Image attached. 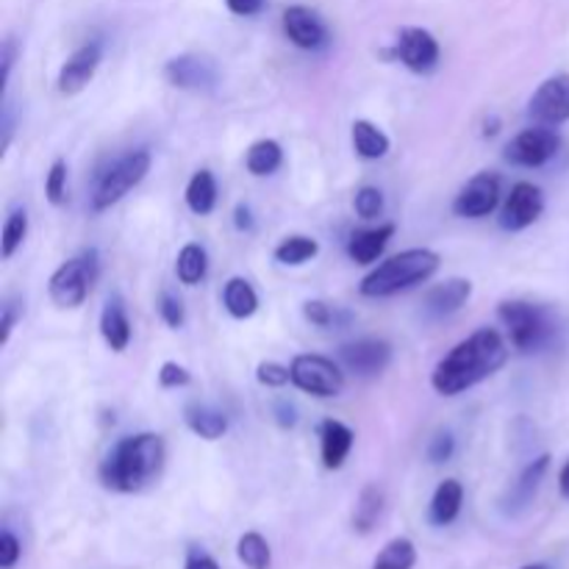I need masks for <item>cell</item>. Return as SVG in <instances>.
<instances>
[{"label": "cell", "instance_id": "cell-1", "mask_svg": "<svg viewBox=\"0 0 569 569\" xmlns=\"http://www.w3.org/2000/svg\"><path fill=\"white\" fill-rule=\"evenodd\" d=\"M509 359L506 339L495 328H478L467 339H461L431 372L433 392L445 398L467 392L481 381L492 378Z\"/></svg>", "mask_w": 569, "mask_h": 569}, {"label": "cell", "instance_id": "cell-2", "mask_svg": "<svg viewBox=\"0 0 569 569\" xmlns=\"http://www.w3.org/2000/svg\"><path fill=\"white\" fill-rule=\"evenodd\" d=\"M167 461V445L159 433H133L122 437L100 461L98 478L109 492L133 495L159 481Z\"/></svg>", "mask_w": 569, "mask_h": 569}, {"label": "cell", "instance_id": "cell-3", "mask_svg": "<svg viewBox=\"0 0 569 569\" xmlns=\"http://www.w3.org/2000/svg\"><path fill=\"white\" fill-rule=\"evenodd\" d=\"M442 256L428 248H411L403 253L392 256L383 264H378L370 276L361 281V295L365 298H392V295L406 292V289L426 283L428 278L437 276Z\"/></svg>", "mask_w": 569, "mask_h": 569}, {"label": "cell", "instance_id": "cell-4", "mask_svg": "<svg viewBox=\"0 0 569 569\" xmlns=\"http://www.w3.org/2000/svg\"><path fill=\"white\" fill-rule=\"evenodd\" d=\"M150 164H153V159L144 148L128 150L126 156L111 161L92 187V211H106L120 203L131 189H137L148 178Z\"/></svg>", "mask_w": 569, "mask_h": 569}, {"label": "cell", "instance_id": "cell-5", "mask_svg": "<svg viewBox=\"0 0 569 569\" xmlns=\"http://www.w3.org/2000/svg\"><path fill=\"white\" fill-rule=\"evenodd\" d=\"M98 276H100L98 250L94 248L81 250V253L67 259L64 264L50 276L48 281L50 300H53V306H59V309H78V306H83V300L89 298Z\"/></svg>", "mask_w": 569, "mask_h": 569}, {"label": "cell", "instance_id": "cell-6", "mask_svg": "<svg viewBox=\"0 0 569 569\" xmlns=\"http://www.w3.org/2000/svg\"><path fill=\"white\" fill-rule=\"evenodd\" d=\"M498 317L509 331L511 345L520 353H533V350L545 348L550 333H553L548 315L539 306L526 303V300H506V303H500Z\"/></svg>", "mask_w": 569, "mask_h": 569}, {"label": "cell", "instance_id": "cell-7", "mask_svg": "<svg viewBox=\"0 0 569 569\" xmlns=\"http://www.w3.org/2000/svg\"><path fill=\"white\" fill-rule=\"evenodd\" d=\"M289 370H292L295 387L306 395H315V398H339L345 389V372L326 356H295Z\"/></svg>", "mask_w": 569, "mask_h": 569}, {"label": "cell", "instance_id": "cell-8", "mask_svg": "<svg viewBox=\"0 0 569 569\" xmlns=\"http://www.w3.org/2000/svg\"><path fill=\"white\" fill-rule=\"evenodd\" d=\"M559 148V133L550 126H537L517 133V137L506 144L503 159L515 167H528V170H533V167H545L550 159H556Z\"/></svg>", "mask_w": 569, "mask_h": 569}, {"label": "cell", "instance_id": "cell-9", "mask_svg": "<svg viewBox=\"0 0 569 569\" xmlns=\"http://www.w3.org/2000/svg\"><path fill=\"white\" fill-rule=\"evenodd\" d=\"M545 192L531 181H517L511 192L506 194V203L500 209V228L503 231H526L542 217Z\"/></svg>", "mask_w": 569, "mask_h": 569}, {"label": "cell", "instance_id": "cell-10", "mask_svg": "<svg viewBox=\"0 0 569 569\" xmlns=\"http://www.w3.org/2000/svg\"><path fill=\"white\" fill-rule=\"evenodd\" d=\"M439 56H442V50H439L437 37L431 31H426V28L409 26L398 33L395 59L403 67H409L411 72H417V76H426V72L437 70Z\"/></svg>", "mask_w": 569, "mask_h": 569}, {"label": "cell", "instance_id": "cell-11", "mask_svg": "<svg viewBox=\"0 0 569 569\" xmlns=\"http://www.w3.org/2000/svg\"><path fill=\"white\" fill-rule=\"evenodd\" d=\"M500 206V178L495 172H478L453 200V211L465 220H481Z\"/></svg>", "mask_w": 569, "mask_h": 569}, {"label": "cell", "instance_id": "cell-12", "mask_svg": "<svg viewBox=\"0 0 569 569\" xmlns=\"http://www.w3.org/2000/svg\"><path fill=\"white\" fill-rule=\"evenodd\" d=\"M528 114L539 126H565L569 120V76H550L528 100Z\"/></svg>", "mask_w": 569, "mask_h": 569}, {"label": "cell", "instance_id": "cell-13", "mask_svg": "<svg viewBox=\"0 0 569 569\" xmlns=\"http://www.w3.org/2000/svg\"><path fill=\"white\" fill-rule=\"evenodd\" d=\"M164 78L170 87L189 89V92H209L220 83L214 61L198 53L172 56L164 64Z\"/></svg>", "mask_w": 569, "mask_h": 569}, {"label": "cell", "instance_id": "cell-14", "mask_svg": "<svg viewBox=\"0 0 569 569\" xmlns=\"http://www.w3.org/2000/svg\"><path fill=\"white\" fill-rule=\"evenodd\" d=\"M339 361L345 365V370L356 372L359 378H376L392 361V345L376 337L356 339V342L339 348Z\"/></svg>", "mask_w": 569, "mask_h": 569}, {"label": "cell", "instance_id": "cell-15", "mask_svg": "<svg viewBox=\"0 0 569 569\" xmlns=\"http://www.w3.org/2000/svg\"><path fill=\"white\" fill-rule=\"evenodd\" d=\"M100 61H103V42L92 39V42L81 44L78 50H72L67 56V61L61 64L59 78H56V87L61 94H78L92 83L94 72H98Z\"/></svg>", "mask_w": 569, "mask_h": 569}, {"label": "cell", "instance_id": "cell-16", "mask_svg": "<svg viewBox=\"0 0 569 569\" xmlns=\"http://www.w3.org/2000/svg\"><path fill=\"white\" fill-rule=\"evenodd\" d=\"M283 33L300 50H320L328 42V28L309 6H289L283 11Z\"/></svg>", "mask_w": 569, "mask_h": 569}, {"label": "cell", "instance_id": "cell-17", "mask_svg": "<svg viewBox=\"0 0 569 569\" xmlns=\"http://www.w3.org/2000/svg\"><path fill=\"white\" fill-rule=\"evenodd\" d=\"M472 298V281L467 278H450V281L437 283L433 289H428V295L422 298V309L428 317H450Z\"/></svg>", "mask_w": 569, "mask_h": 569}, {"label": "cell", "instance_id": "cell-18", "mask_svg": "<svg viewBox=\"0 0 569 569\" xmlns=\"http://www.w3.org/2000/svg\"><path fill=\"white\" fill-rule=\"evenodd\" d=\"M395 222H381L378 228H365V231H353L348 239V256L356 264H376L387 244L395 237Z\"/></svg>", "mask_w": 569, "mask_h": 569}, {"label": "cell", "instance_id": "cell-19", "mask_svg": "<svg viewBox=\"0 0 569 569\" xmlns=\"http://www.w3.org/2000/svg\"><path fill=\"white\" fill-rule=\"evenodd\" d=\"M356 433L345 422L326 420L320 426V456L326 470H339L353 450Z\"/></svg>", "mask_w": 569, "mask_h": 569}, {"label": "cell", "instance_id": "cell-20", "mask_svg": "<svg viewBox=\"0 0 569 569\" xmlns=\"http://www.w3.org/2000/svg\"><path fill=\"white\" fill-rule=\"evenodd\" d=\"M100 337L114 353H122L131 345V320L120 295H111L100 311Z\"/></svg>", "mask_w": 569, "mask_h": 569}, {"label": "cell", "instance_id": "cell-21", "mask_svg": "<svg viewBox=\"0 0 569 569\" xmlns=\"http://www.w3.org/2000/svg\"><path fill=\"white\" fill-rule=\"evenodd\" d=\"M183 422H187V428L194 437L206 439V442H217V439H222L228 433V417L203 403L187 406Z\"/></svg>", "mask_w": 569, "mask_h": 569}, {"label": "cell", "instance_id": "cell-22", "mask_svg": "<svg viewBox=\"0 0 569 569\" xmlns=\"http://www.w3.org/2000/svg\"><path fill=\"white\" fill-rule=\"evenodd\" d=\"M461 503H465V487H461L456 478H448V481L439 483L437 492H433L428 517H431L433 526L445 528L450 526V522H456V517H459L461 511Z\"/></svg>", "mask_w": 569, "mask_h": 569}, {"label": "cell", "instance_id": "cell-23", "mask_svg": "<svg viewBox=\"0 0 569 569\" xmlns=\"http://www.w3.org/2000/svg\"><path fill=\"white\" fill-rule=\"evenodd\" d=\"M222 306L233 320H248L259 311V295L248 278H228L222 287Z\"/></svg>", "mask_w": 569, "mask_h": 569}, {"label": "cell", "instance_id": "cell-24", "mask_svg": "<svg viewBox=\"0 0 569 569\" xmlns=\"http://www.w3.org/2000/svg\"><path fill=\"white\" fill-rule=\"evenodd\" d=\"M350 139H353V150L367 161H378L383 156H389L392 150V142H389L387 133L370 120H356L350 126Z\"/></svg>", "mask_w": 569, "mask_h": 569}, {"label": "cell", "instance_id": "cell-25", "mask_svg": "<svg viewBox=\"0 0 569 569\" xmlns=\"http://www.w3.org/2000/svg\"><path fill=\"white\" fill-rule=\"evenodd\" d=\"M383 503H387V498H383V489L378 487V483H367V487L361 489L353 509L356 533H370L372 528L378 526V520H381L383 515Z\"/></svg>", "mask_w": 569, "mask_h": 569}, {"label": "cell", "instance_id": "cell-26", "mask_svg": "<svg viewBox=\"0 0 569 569\" xmlns=\"http://www.w3.org/2000/svg\"><path fill=\"white\" fill-rule=\"evenodd\" d=\"M209 272V253H206L203 244L198 242H189L178 250V259H176V276L183 287H198L200 281L206 278Z\"/></svg>", "mask_w": 569, "mask_h": 569}, {"label": "cell", "instance_id": "cell-27", "mask_svg": "<svg viewBox=\"0 0 569 569\" xmlns=\"http://www.w3.org/2000/svg\"><path fill=\"white\" fill-rule=\"evenodd\" d=\"M187 206L192 214L198 217H206L214 211L217 206V181L214 176H211V170H198L192 178H189L187 183Z\"/></svg>", "mask_w": 569, "mask_h": 569}, {"label": "cell", "instance_id": "cell-28", "mask_svg": "<svg viewBox=\"0 0 569 569\" xmlns=\"http://www.w3.org/2000/svg\"><path fill=\"white\" fill-rule=\"evenodd\" d=\"M281 164H283V148L276 142V139H259V142L250 144L248 153H244V167H248L250 176L256 178L272 176Z\"/></svg>", "mask_w": 569, "mask_h": 569}, {"label": "cell", "instance_id": "cell-29", "mask_svg": "<svg viewBox=\"0 0 569 569\" xmlns=\"http://www.w3.org/2000/svg\"><path fill=\"white\" fill-rule=\"evenodd\" d=\"M320 253V242L306 233H292V237L281 239L276 248V261L283 267H303Z\"/></svg>", "mask_w": 569, "mask_h": 569}, {"label": "cell", "instance_id": "cell-30", "mask_svg": "<svg viewBox=\"0 0 569 569\" xmlns=\"http://www.w3.org/2000/svg\"><path fill=\"white\" fill-rule=\"evenodd\" d=\"M548 467H550V456H539V459H533L531 465L522 470L520 481L515 483V489H511V495H509V500L515 509H526V506L531 503L533 495H537V489H539V483H542L545 472H548Z\"/></svg>", "mask_w": 569, "mask_h": 569}, {"label": "cell", "instance_id": "cell-31", "mask_svg": "<svg viewBox=\"0 0 569 569\" xmlns=\"http://www.w3.org/2000/svg\"><path fill=\"white\" fill-rule=\"evenodd\" d=\"M417 565V548L411 539L398 537L376 556L372 569H415Z\"/></svg>", "mask_w": 569, "mask_h": 569}, {"label": "cell", "instance_id": "cell-32", "mask_svg": "<svg viewBox=\"0 0 569 569\" xmlns=\"http://www.w3.org/2000/svg\"><path fill=\"white\" fill-rule=\"evenodd\" d=\"M237 556L248 569H270L272 565L270 545H267V539L256 531H248L239 537Z\"/></svg>", "mask_w": 569, "mask_h": 569}, {"label": "cell", "instance_id": "cell-33", "mask_svg": "<svg viewBox=\"0 0 569 569\" xmlns=\"http://www.w3.org/2000/svg\"><path fill=\"white\" fill-rule=\"evenodd\" d=\"M26 237H28V211L17 206V209H11V214L6 217L3 222V233H0V256L9 261L11 256L22 248Z\"/></svg>", "mask_w": 569, "mask_h": 569}, {"label": "cell", "instance_id": "cell-34", "mask_svg": "<svg viewBox=\"0 0 569 569\" xmlns=\"http://www.w3.org/2000/svg\"><path fill=\"white\" fill-rule=\"evenodd\" d=\"M303 317L317 328H339L345 322H350L348 311L337 309V306L326 303V300H306Z\"/></svg>", "mask_w": 569, "mask_h": 569}, {"label": "cell", "instance_id": "cell-35", "mask_svg": "<svg viewBox=\"0 0 569 569\" xmlns=\"http://www.w3.org/2000/svg\"><path fill=\"white\" fill-rule=\"evenodd\" d=\"M44 198L50 206H61L67 200V161L53 159L48 176H44Z\"/></svg>", "mask_w": 569, "mask_h": 569}, {"label": "cell", "instance_id": "cell-36", "mask_svg": "<svg viewBox=\"0 0 569 569\" xmlns=\"http://www.w3.org/2000/svg\"><path fill=\"white\" fill-rule=\"evenodd\" d=\"M353 209L361 220H378L383 214V192L378 187H361L353 198Z\"/></svg>", "mask_w": 569, "mask_h": 569}, {"label": "cell", "instance_id": "cell-37", "mask_svg": "<svg viewBox=\"0 0 569 569\" xmlns=\"http://www.w3.org/2000/svg\"><path fill=\"white\" fill-rule=\"evenodd\" d=\"M256 381L267 389H283L287 383H292V370L278 365V361H261V365L256 367Z\"/></svg>", "mask_w": 569, "mask_h": 569}, {"label": "cell", "instance_id": "cell-38", "mask_svg": "<svg viewBox=\"0 0 569 569\" xmlns=\"http://www.w3.org/2000/svg\"><path fill=\"white\" fill-rule=\"evenodd\" d=\"M159 315H161V320L167 322V326L170 328H183V322H187V309H183V300L178 298V295H172V292H161L159 295Z\"/></svg>", "mask_w": 569, "mask_h": 569}, {"label": "cell", "instance_id": "cell-39", "mask_svg": "<svg viewBox=\"0 0 569 569\" xmlns=\"http://www.w3.org/2000/svg\"><path fill=\"white\" fill-rule=\"evenodd\" d=\"M192 383V372L187 370L183 365H178V361H164V365L159 367V387L161 389H183Z\"/></svg>", "mask_w": 569, "mask_h": 569}, {"label": "cell", "instance_id": "cell-40", "mask_svg": "<svg viewBox=\"0 0 569 569\" xmlns=\"http://www.w3.org/2000/svg\"><path fill=\"white\" fill-rule=\"evenodd\" d=\"M20 317H22V300L6 298L3 306H0V345H9L11 331H14Z\"/></svg>", "mask_w": 569, "mask_h": 569}, {"label": "cell", "instance_id": "cell-41", "mask_svg": "<svg viewBox=\"0 0 569 569\" xmlns=\"http://www.w3.org/2000/svg\"><path fill=\"white\" fill-rule=\"evenodd\" d=\"M453 453H456V439L450 431L437 433V437L431 439V445H428V459H431V465H445V461L453 459Z\"/></svg>", "mask_w": 569, "mask_h": 569}, {"label": "cell", "instance_id": "cell-42", "mask_svg": "<svg viewBox=\"0 0 569 569\" xmlns=\"http://www.w3.org/2000/svg\"><path fill=\"white\" fill-rule=\"evenodd\" d=\"M20 556H22L20 539H17L11 531L0 533V567L14 569L17 561H20Z\"/></svg>", "mask_w": 569, "mask_h": 569}, {"label": "cell", "instance_id": "cell-43", "mask_svg": "<svg viewBox=\"0 0 569 569\" xmlns=\"http://www.w3.org/2000/svg\"><path fill=\"white\" fill-rule=\"evenodd\" d=\"M14 59H17V42H14V39H6L3 56H0V87H3V89H6V83H9Z\"/></svg>", "mask_w": 569, "mask_h": 569}, {"label": "cell", "instance_id": "cell-44", "mask_svg": "<svg viewBox=\"0 0 569 569\" xmlns=\"http://www.w3.org/2000/svg\"><path fill=\"white\" fill-rule=\"evenodd\" d=\"M228 11L237 17H256L267 6V0H226Z\"/></svg>", "mask_w": 569, "mask_h": 569}, {"label": "cell", "instance_id": "cell-45", "mask_svg": "<svg viewBox=\"0 0 569 569\" xmlns=\"http://www.w3.org/2000/svg\"><path fill=\"white\" fill-rule=\"evenodd\" d=\"M0 131H3V139H0V153H6L11 144V139H14V106L9 103V100H3V122H0Z\"/></svg>", "mask_w": 569, "mask_h": 569}, {"label": "cell", "instance_id": "cell-46", "mask_svg": "<svg viewBox=\"0 0 569 569\" xmlns=\"http://www.w3.org/2000/svg\"><path fill=\"white\" fill-rule=\"evenodd\" d=\"M233 226H237V231L242 233H250L256 228L253 211H250L248 203H239L237 209H233Z\"/></svg>", "mask_w": 569, "mask_h": 569}, {"label": "cell", "instance_id": "cell-47", "mask_svg": "<svg viewBox=\"0 0 569 569\" xmlns=\"http://www.w3.org/2000/svg\"><path fill=\"white\" fill-rule=\"evenodd\" d=\"M276 420L281 428H295L298 426V409H295L292 403H287V400H278L276 403Z\"/></svg>", "mask_w": 569, "mask_h": 569}, {"label": "cell", "instance_id": "cell-48", "mask_svg": "<svg viewBox=\"0 0 569 569\" xmlns=\"http://www.w3.org/2000/svg\"><path fill=\"white\" fill-rule=\"evenodd\" d=\"M183 569H220V565H217L209 553H198V550H192Z\"/></svg>", "mask_w": 569, "mask_h": 569}, {"label": "cell", "instance_id": "cell-49", "mask_svg": "<svg viewBox=\"0 0 569 569\" xmlns=\"http://www.w3.org/2000/svg\"><path fill=\"white\" fill-rule=\"evenodd\" d=\"M559 489H561V495H565V498L569 500V459H567V465L561 467V472H559Z\"/></svg>", "mask_w": 569, "mask_h": 569}, {"label": "cell", "instance_id": "cell-50", "mask_svg": "<svg viewBox=\"0 0 569 569\" xmlns=\"http://www.w3.org/2000/svg\"><path fill=\"white\" fill-rule=\"evenodd\" d=\"M498 126H500V122H498V117H492V122L487 120V128H483V133H487V137H495V133L500 131Z\"/></svg>", "mask_w": 569, "mask_h": 569}, {"label": "cell", "instance_id": "cell-51", "mask_svg": "<svg viewBox=\"0 0 569 569\" xmlns=\"http://www.w3.org/2000/svg\"><path fill=\"white\" fill-rule=\"evenodd\" d=\"M520 569H550V567H545V565H526V567H520Z\"/></svg>", "mask_w": 569, "mask_h": 569}]
</instances>
